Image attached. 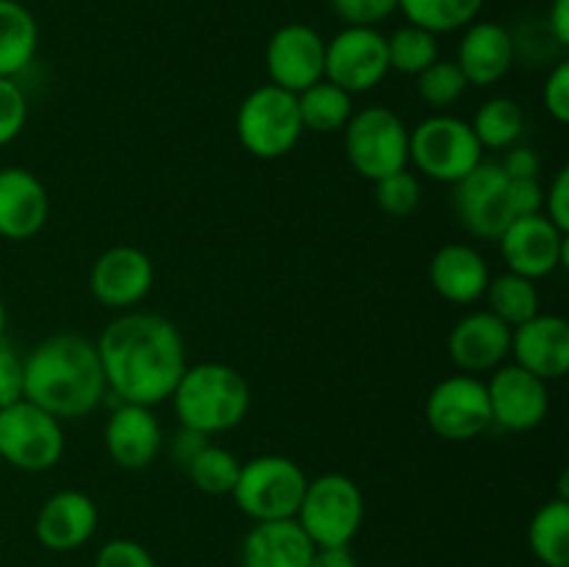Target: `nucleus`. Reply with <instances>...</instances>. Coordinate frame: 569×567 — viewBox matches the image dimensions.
<instances>
[{"mask_svg":"<svg viewBox=\"0 0 569 567\" xmlns=\"http://www.w3.org/2000/svg\"><path fill=\"white\" fill-rule=\"evenodd\" d=\"M389 70H398L403 76H420L426 67L439 59L437 33L417 26H403L387 37Z\"/></svg>","mask_w":569,"mask_h":567,"instance_id":"obj_31","label":"nucleus"},{"mask_svg":"<svg viewBox=\"0 0 569 567\" xmlns=\"http://www.w3.org/2000/svg\"><path fill=\"white\" fill-rule=\"evenodd\" d=\"M542 103L556 122L565 126L569 120V64L567 61L556 64V70L550 72L548 81H545Z\"/></svg>","mask_w":569,"mask_h":567,"instance_id":"obj_39","label":"nucleus"},{"mask_svg":"<svg viewBox=\"0 0 569 567\" xmlns=\"http://www.w3.org/2000/svg\"><path fill=\"white\" fill-rule=\"evenodd\" d=\"M426 422L448 442H467L492 426L487 381L470 372L442 378L426 398Z\"/></svg>","mask_w":569,"mask_h":567,"instance_id":"obj_10","label":"nucleus"},{"mask_svg":"<svg viewBox=\"0 0 569 567\" xmlns=\"http://www.w3.org/2000/svg\"><path fill=\"white\" fill-rule=\"evenodd\" d=\"M98 504L81 489H59L37 511L33 531L48 550L67 554L92 539L98 531Z\"/></svg>","mask_w":569,"mask_h":567,"instance_id":"obj_20","label":"nucleus"},{"mask_svg":"<svg viewBox=\"0 0 569 567\" xmlns=\"http://www.w3.org/2000/svg\"><path fill=\"white\" fill-rule=\"evenodd\" d=\"M103 445L117 467L144 470L159 459L164 431L150 406L120 404L106 420Z\"/></svg>","mask_w":569,"mask_h":567,"instance_id":"obj_17","label":"nucleus"},{"mask_svg":"<svg viewBox=\"0 0 569 567\" xmlns=\"http://www.w3.org/2000/svg\"><path fill=\"white\" fill-rule=\"evenodd\" d=\"M483 148L470 122L450 115H433L409 131V161L417 172L439 183H456L481 161Z\"/></svg>","mask_w":569,"mask_h":567,"instance_id":"obj_8","label":"nucleus"},{"mask_svg":"<svg viewBox=\"0 0 569 567\" xmlns=\"http://www.w3.org/2000/svg\"><path fill=\"white\" fill-rule=\"evenodd\" d=\"M206 445H209V437H206V434L192 431V428L181 426V428H178L176 437H172V445H170L172 459H176V465L181 467V470H187L189 461H192L194 456H198L200 450L206 448Z\"/></svg>","mask_w":569,"mask_h":567,"instance_id":"obj_43","label":"nucleus"},{"mask_svg":"<svg viewBox=\"0 0 569 567\" xmlns=\"http://www.w3.org/2000/svg\"><path fill=\"white\" fill-rule=\"evenodd\" d=\"M0 465H3V461H0Z\"/></svg>","mask_w":569,"mask_h":567,"instance_id":"obj_47","label":"nucleus"},{"mask_svg":"<svg viewBox=\"0 0 569 567\" xmlns=\"http://www.w3.org/2000/svg\"><path fill=\"white\" fill-rule=\"evenodd\" d=\"M106 387L120 404L159 406L187 370V345L176 322L156 311H122L100 334Z\"/></svg>","mask_w":569,"mask_h":567,"instance_id":"obj_1","label":"nucleus"},{"mask_svg":"<svg viewBox=\"0 0 569 567\" xmlns=\"http://www.w3.org/2000/svg\"><path fill=\"white\" fill-rule=\"evenodd\" d=\"M409 26L426 28L431 33H448L467 28L481 14L483 0H398Z\"/></svg>","mask_w":569,"mask_h":567,"instance_id":"obj_30","label":"nucleus"},{"mask_svg":"<svg viewBox=\"0 0 569 567\" xmlns=\"http://www.w3.org/2000/svg\"><path fill=\"white\" fill-rule=\"evenodd\" d=\"M500 253L511 272L531 281L569 265V239L545 215L517 217L500 233Z\"/></svg>","mask_w":569,"mask_h":567,"instance_id":"obj_13","label":"nucleus"},{"mask_svg":"<svg viewBox=\"0 0 569 567\" xmlns=\"http://www.w3.org/2000/svg\"><path fill=\"white\" fill-rule=\"evenodd\" d=\"M317 545L295 517L256 523L242 539V567H309Z\"/></svg>","mask_w":569,"mask_h":567,"instance_id":"obj_24","label":"nucleus"},{"mask_svg":"<svg viewBox=\"0 0 569 567\" xmlns=\"http://www.w3.org/2000/svg\"><path fill=\"white\" fill-rule=\"evenodd\" d=\"M472 133L481 142V148L503 150L517 145V139L526 131V115L520 103L511 98H489L481 109L476 111V120L470 122Z\"/></svg>","mask_w":569,"mask_h":567,"instance_id":"obj_28","label":"nucleus"},{"mask_svg":"<svg viewBox=\"0 0 569 567\" xmlns=\"http://www.w3.org/2000/svg\"><path fill=\"white\" fill-rule=\"evenodd\" d=\"M64 456L61 420L31 400L0 409V461L26 472L53 470Z\"/></svg>","mask_w":569,"mask_h":567,"instance_id":"obj_9","label":"nucleus"},{"mask_svg":"<svg viewBox=\"0 0 569 567\" xmlns=\"http://www.w3.org/2000/svg\"><path fill=\"white\" fill-rule=\"evenodd\" d=\"M309 567H359L350 545H328V548H315Z\"/></svg>","mask_w":569,"mask_h":567,"instance_id":"obj_44","label":"nucleus"},{"mask_svg":"<svg viewBox=\"0 0 569 567\" xmlns=\"http://www.w3.org/2000/svg\"><path fill=\"white\" fill-rule=\"evenodd\" d=\"M509 198H511V211H515V220H517V217L542 215L545 189H542V183H539V178L511 181L509 183Z\"/></svg>","mask_w":569,"mask_h":567,"instance_id":"obj_41","label":"nucleus"},{"mask_svg":"<svg viewBox=\"0 0 569 567\" xmlns=\"http://www.w3.org/2000/svg\"><path fill=\"white\" fill-rule=\"evenodd\" d=\"M487 392L492 422L506 431H531L548 417V381L522 370L520 365L495 367Z\"/></svg>","mask_w":569,"mask_h":567,"instance_id":"obj_16","label":"nucleus"},{"mask_svg":"<svg viewBox=\"0 0 569 567\" xmlns=\"http://www.w3.org/2000/svg\"><path fill=\"white\" fill-rule=\"evenodd\" d=\"M153 261L137 245H114L94 259L89 270V289L94 300L109 309L128 311L142 304L153 289Z\"/></svg>","mask_w":569,"mask_h":567,"instance_id":"obj_15","label":"nucleus"},{"mask_svg":"<svg viewBox=\"0 0 569 567\" xmlns=\"http://www.w3.org/2000/svg\"><path fill=\"white\" fill-rule=\"evenodd\" d=\"M237 137L242 148L256 159H281L303 137V122L298 111V94L264 83L256 87L239 103Z\"/></svg>","mask_w":569,"mask_h":567,"instance_id":"obj_6","label":"nucleus"},{"mask_svg":"<svg viewBox=\"0 0 569 567\" xmlns=\"http://www.w3.org/2000/svg\"><path fill=\"white\" fill-rule=\"evenodd\" d=\"M3 331H6V306L3 300H0V337H3Z\"/></svg>","mask_w":569,"mask_h":567,"instance_id":"obj_46","label":"nucleus"},{"mask_svg":"<svg viewBox=\"0 0 569 567\" xmlns=\"http://www.w3.org/2000/svg\"><path fill=\"white\" fill-rule=\"evenodd\" d=\"M106 392L98 345L81 334H53L22 356V398L56 420L92 415Z\"/></svg>","mask_w":569,"mask_h":567,"instance_id":"obj_2","label":"nucleus"},{"mask_svg":"<svg viewBox=\"0 0 569 567\" xmlns=\"http://www.w3.org/2000/svg\"><path fill=\"white\" fill-rule=\"evenodd\" d=\"M387 37L376 28L348 26L326 42V81L350 94L370 92L387 78Z\"/></svg>","mask_w":569,"mask_h":567,"instance_id":"obj_12","label":"nucleus"},{"mask_svg":"<svg viewBox=\"0 0 569 567\" xmlns=\"http://www.w3.org/2000/svg\"><path fill=\"white\" fill-rule=\"evenodd\" d=\"M94 567H156V559L137 539L117 537L98 550Z\"/></svg>","mask_w":569,"mask_h":567,"instance_id":"obj_37","label":"nucleus"},{"mask_svg":"<svg viewBox=\"0 0 569 567\" xmlns=\"http://www.w3.org/2000/svg\"><path fill=\"white\" fill-rule=\"evenodd\" d=\"M50 215L44 183L26 167L0 170V237L11 242L37 237Z\"/></svg>","mask_w":569,"mask_h":567,"instance_id":"obj_21","label":"nucleus"},{"mask_svg":"<svg viewBox=\"0 0 569 567\" xmlns=\"http://www.w3.org/2000/svg\"><path fill=\"white\" fill-rule=\"evenodd\" d=\"M487 300L489 311L495 317L506 322V326H520V322L531 320L533 315H539V292L537 284L526 276H517V272H503L498 278H489L487 287Z\"/></svg>","mask_w":569,"mask_h":567,"instance_id":"obj_29","label":"nucleus"},{"mask_svg":"<svg viewBox=\"0 0 569 567\" xmlns=\"http://www.w3.org/2000/svg\"><path fill=\"white\" fill-rule=\"evenodd\" d=\"M345 156L367 181H381L409 165V128L387 106L353 111L345 126Z\"/></svg>","mask_w":569,"mask_h":567,"instance_id":"obj_7","label":"nucleus"},{"mask_svg":"<svg viewBox=\"0 0 569 567\" xmlns=\"http://www.w3.org/2000/svg\"><path fill=\"white\" fill-rule=\"evenodd\" d=\"M500 167H503L509 181H526V178H539L542 161H539L537 150L528 148V145H511Z\"/></svg>","mask_w":569,"mask_h":567,"instance_id":"obj_42","label":"nucleus"},{"mask_svg":"<svg viewBox=\"0 0 569 567\" xmlns=\"http://www.w3.org/2000/svg\"><path fill=\"white\" fill-rule=\"evenodd\" d=\"M28 120V98L14 78H0V145L14 142Z\"/></svg>","mask_w":569,"mask_h":567,"instance_id":"obj_35","label":"nucleus"},{"mask_svg":"<svg viewBox=\"0 0 569 567\" xmlns=\"http://www.w3.org/2000/svg\"><path fill=\"white\" fill-rule=\"evenodd\" d=\"M309 476L298 461L281 454L253 456L242 461L231 498L253 523L295 517L303 500Z\"/></svg>","mask_w":569,"mask_h":567,"instance_id":"obj_4","label":"nucleus"},{"mask_svg":"<svg viewBox=\"0 0 569 567\" xmlns=\"http://www.w3.org/2000/svg\"><path fill=\"white\" fill-rule=\"evenodd\" d=\"M528 545L545 567H569V498L545 500L528 526Z\"/></svg>","mask_w":569,"mask_h":567,"instance_id":"obj_26","label":"nucleus"},{"mask_svg":"<svg viewBox=\"0 0 569 567\" xmlns=\"http://www.w3.org/2000/svg\"><path fill=\"white\" fill-rule=\"evenodd\" d=\"M298 111L303 131H342L350 117H353V94L322 78V81L311 83L309 89L298 92Z\"/></svg>","mask_w":569,"mask_h":567,"instance_id":"obj_27","label":"nucleus"},{"mask_svg":"<svg viewBox=\"0 0 569 567\" xmlns=\"http://www.w3.org/2000/svg\"><path fill=\"white\" fill-rule=\"evenodd\" d=\"M270 83L287 92H303L326 78V39L303 22L281 26L267 42Z\"/></svg>","mask_w":569,"mask_h":567,"instance_id":"obj_14","label":"nucleus"},{"mask_svg":"<svg viewBox=\"0 0 569 567\" xmlns=\"http://www.w3.org/2000/svg\"><path fill=\"white\" fill-rule=\"evenodd\" d=\"M172 409L183 428L214 437L231 431L250 411V384L226 361L187 365L170 395Z\"/></svg>","mask_w":569,"mask_h":567,"instance_id":"obj_3","label":"nucleus"},{"mask_svg":"<svg viewBox=\"0 0 569 567\" xmlns=\"http://www.w3.org/2000/svg\"><path fill=\"white\" fill-rule=\"evenodd\" d=\"M548 28L553 33L556 44L567 48L569 44V0H553L548 14Z\"/></svg>","mask_w":569,"mask_h":567,"instance_id":"obj_45","label":"nucleus"},{"mask_svg":"<svg viewBox=\"0 0 569 567\" xmlns=\"http://www.w3.org/2000/svg\"><path fill=\"white\" fill-rule=\"evenodd\" d=\"M489 267L472 245L450 242L433 253L428 265V281L433 292L448 304L470 306L483 298L489 287Z\"/></svg>","mask_w":569,"mask_h":567,"instance_id":"obj_23","label":"nucleus"},{"mask_svg":"<svg viewBox=\"0 0 569 567\" xmlns=\"http://www.w3.org/2000/svg\"><path fill=\"white\" fill-rule=\"evenodd\" d=\"M542 215L553 222L559 231L569 233V170L556 172L553 183H550L548 195H545Z\"/></svg>","mask_w":569,"mask_h":567,"instance_id":"obj_40","label":"nucleus"},{"mask_svg":"<svg viewBox=\"0 0 569 567\" xmlns=\"http://www.w3.org/2000/svg\"><path fill=\"white\" fill-rule=\"evenodd\" d=\"M242 461L222 445L209 442L192 461L187 465V476L200 493L206 495H231L233 484L239 478Z\"/></svg>","mask_w":569,"mask_h":567,"instance_id":"obj_32","label":"nucleus"},{"mask_svg":"<svg viewBox=\"0 0 569 567\" xmlns=\"http://www.w3.org/2000/svg\"><path fill=\"white\" fill-rule=\"evenodd\" d=\"M511 354V326L492 311H470L448 334V356L461 372H489Z\"/></svg>","mask_w":569,"mask_h":567,"instance_id":"obj_19","label":"nucleus"},{"mask_svg":"<svg viewBox=\"0 0 569 567\" xmlns=\"http://www.w3.org/2000/svg\"><path fill=\"white\" fill-rule=\"evenodd\" d=\"M295 520L317 548L350 545L365 523V495L345 472H322L306 484Z\"/></svg>","mask_w":569,"mask_h":567,"instance_id":"obj_5","label":"nucleus"},{"mask_svg":"<svg viewBox=\"0 0 569 567\" xmlns=\"http://www.w3.org/2000/svg\"><path fill=\"white\" fill-rule=\"evenodd\" d=\"M467 87L470 83H467L465 72L459 70L456 61L437 59L431 67H426L417 76V92L433 109H448V106H453L467 92Z\"/></svg>","mask_w":569,"mask_h":567,"instance_id":"obj_33","label":"nucleus"},{"mask_svg":"<svg viewBox=\"0 0 569 567\" xmlns=\"http://www.w3.org/2000/svg\"><path fill=\"white\" fill-rule=\"evenodd\" d=\"M422 200V187L415 172L398 170L376 181V203L389 217H409Z\"/></svg>","mask_w":569,"mask_h":567,"instance_id":"obj_34","label":"nucleus"},{"mask_svg":"<svg viewBox=\"0 0 569 567\" xmlns=\"http://www.w3.org/2000/svg\"><path fill=\"white\" fill-rule=\"evenodd\" d=\"M509 183L500 161L483 159L453 183L450 203L459 222L472 237L500 239V233L511 226L515 211H511Z\"/></svg>","mask_w":569,"mask_h":567,"instance_id":"obj_11","label":"nucleus"},{"mask_svg":"<svg viewBox=\"0 0 569 567\" xmlns=\"http://www.w3.org/2000/svg\"><path fill=\"white\" fill-rule=\"evenodd\" d=\"M331 6L345 26L372 28L398 9V0H331Z\"/></svg>","mask_w":569,"mask_h":567,"instance_id":"obj_36","label":"nucleus"},{"mask_svg":"<svg viewBox=\"0 0 569 567\" xmlns=\"http://www.w3.org/2000/svg\"><path fill=\"white\" fill-rule=\"evenodd\" d=\"M515 37L500 22H470L459 42V70L472 87H492L515 64Z\"/></svg>","mask_w":569,"mask_h":567,"instance_id":"obj_22","label":"nucleus"},{"mask_svg":"<svg viewBox=\"0 0 569 567\" xmlns=\"http://www.w3.org/2000/svg\"><path fill=\"white\" fill-rule=\"evenodd\" d=\"M39 28L17 0H0V78H17L37 56Z\"/></svg>","mask_w":569,"mask_h":567,"instance_id":"obj_25","label":"nucleus"},{"mask_svg":"<svg viewBox=\"0 0 569 567\" xmlns=\"http://www.w3.org/2000/svg\"><path fill=\"white\" fill-rule=\"evenodd\" d=\"M22 400V356L0 337V409Z\"/></svg>","mask_w":569,"mask_h":567,"instance_id":"obj_38","label":"nucleus"},{"mask_svg":"<svg viewBox=\"0 0 569 567\" xmlns=\"http://www.w3.org/2000/svg\"><path fill=\"white\" fill-rule=\"evenodd\" d=\"M509 356L542 381L565 378L569 370V322L559 315H533L511 328Z\"/></svg>","mask_w":569,"mask_h":567,"instance_id":"obj_18","label":"nucleus"}]
</instances>
